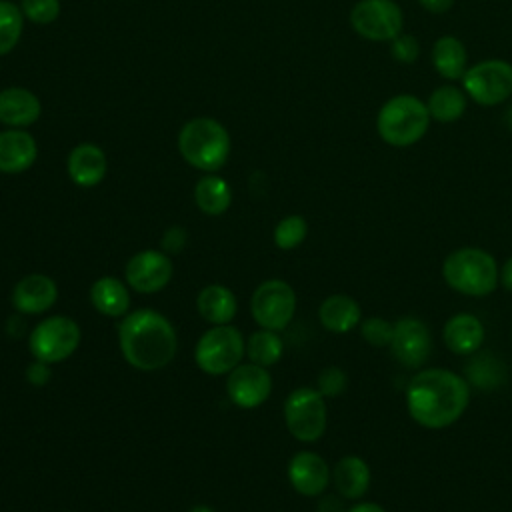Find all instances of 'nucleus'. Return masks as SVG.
Returning <instances> with one entry per match:
<instances>
[{
	"label": "nucleus",
	"mask_w": 512,
	"mask_h": 512,
	"mask_svg": "<svg viewBox=\"0 0 512 512\" xmlns=\"http://www.w3.org/2000/svg\"><path fill=\"white\" fill-rule=\"evenodd\" d=\"M346 512H386L380 504L376 502H366V500H360L356 504H352Z\"/></svg>",
	"instance_id": "nucleus-40"
},
{
	"label": "nucleus",
	"mask_w": 512,
	"mask_h": 512,
	"mask_svg": "<svg viewBox=\"0 0 512 512\" xmlns=\"http://www.w3.org/2000/svg\"><path fill=\"white\" fill-rule=\"evenodd\" d=\"M422 8H426L432 14H444L452 8L454 0H420Z\"/></svg>",
	"instance_id": "nucleus-37"
},
{
	"label": "nucleus",
	"mask_w": 512,
	"mask_h": 512,
	"mask_svg": "<svg viewBox=\"0 0 512 512\" xmlns=\"http://www.w3.org/2000/svg\"><path fill=\"white\" fill-rule=\"evenodd\" d=\"M246 356V340L242 332L230 324H218L208 328L196 342L194 360L196 366L210 374L222 376L242 364Z\"/></svg>",
	"instance_id": "nucleus-6"
},
{
	"label": "nucleus",
	"mask_w": 512,
	"mask_h": 512,
	"mask_svg": "<svg viewBox=\"0 0 512 512\" xmlns=\"http://www.w3.org/2000/svg\"><path fill=\"white\" fill-rule=\"evenodd\" d=\"M432 62L440 76L446 80H458L466 72L464 44L454 36H442L432 48Z\"/></svg>",
	"instance_id": "nucleus-26"
},
{
	"label": "nucleus",
	"mask_w": 512,
	"mask_h": 512,
	"mask_svg": "<svg viewBox=\"0 0 512 512\" xmlns=\"http://www.w3.org/2000/svg\"><path fill=\"white\" fill-rule=\"evenodd\" d=\"M288 480L298 494L314 498L326 492L332 480V470L320 454L302 450L288 462Z\"/></svg>",
	"instance_id": "nucleus-15"
},
{
	"label": "nucleus",
	"mask_w": 512,
	"mask_h": 512,
	"mask_svg": "<svg viewBox=\"0 0 512 512\" xmlns=\"http://www.w3.org/2000/svg\"><path fill=\"white\" fill-rule=\"evenodd\" d=\"M250 310L260 328L282 332L294 318L296 292L280 278L264 280L252 294Z\"/></svg>",
	"instance_id": "nucleus-9"
},
{
	"label": "nucleus",
	"mask_w": 512,
	"mask_h": 512,
	"mask_svg": "<svg viewBox=\"0 0 512 512\" xmlns=\"http://www.w3.org/2000/svg\"><path fill=\"white\" fill-rule=\"evenodd\" d=\"M428 122L430 114L426 104L410 94H400L380 108L376 128L386 144L404 148L424 136Z\"/></svg>",
	"instance_id": "nucleus-5"
},
{
	"label": "nucleus",
	"mask_w": 512,
	"mask_h": 512,
	"mask_svg": "<svg viewBox=\"0 0 512 512\" xmlns=\"http://www.w3.org/2000/svg\"><path fill=\"white\" fill-rule=\"evenodd\" d=\"M188 512H214L210 506H206V504H196V506H192Z\"/></svg>",
	"instance_id": "nucleus-41"
},
{
	"label": "nucleus",
	"mask_w": 512,
	"mask_h": 512,
	"mask_svg": "<svg viewBox=\"0 0 512 512\" xmlns=\"http://www.w3.org/2000/svg\"><path fill=\"white\" fill-rule=\"evenodd\" d=\"M162 248L166 254H174V252H180L186 244V230L180 228V226H172L164 232L162 236Z\"/></svg>",
	"instance_id": "nucleus-36"
},
{
	"label": "nucleus",
	"mask_w": 512,
	"mask_h": 512,
	"mask_svg": "<svg viewBox=\"0 0 512 512\" xmlns=\"http://www.w3.org/2000/svg\"><path fill=\"white\" fill-rule=\"evenodd\" d=\"M80 338L82 334L76 320L68 316H48L32 328L28 346L36 360L58 364L76 352Z\"/></svg>",
	"instance_id": "nucleus-8"
},
{
	"label": "nucleus",
	"mask_w": 512,
	"mask_h": 512,
	"mask_svg": "<svg viewBox=\"0 0 512 512\" xmlns=\"http://www.w3.org/2000/svg\"><path fill=\"white\" fill-rule=\"evenodd\" d=\"M226 392L232 404L238 408H258L268 400L272 392V376L268 368L260 364L242 362L232 372H228Z\"/></svg>",
	"instance_id": "nucleus-13"
},
{
	"label": "nucleus",
	"mask_w": 512,
	"mask_h": 512,
	"mask_svg": "<svg viewBox=\"0 0 512 512\" xmlns=\"http://www.w3.org/2000/svg\"><path fill=\"white\" fill-rule=\"evenodd\" d=\"M468 402V382L448 368L418 370L406 386V410L426 430H442L456 424Z\"/></svg>",
	"instance_id": "nucleus-1"
},
{
	"label": "nucleus",
	"mask_w": 512,
	"mask_h": 512,
	"mask_svg": "<svg viewBox=\"0 0 512 512\" xmlns=\"http://www.w3.org/2000/svg\"><path fill=\"white\" fill-rule=\"evenodd\" d=\"M24 24L22 10L8 0H0V56L8 54L20 40Z\"/></svg>",
	"instance_id": "nucleus-29"
},
{
	"label": "nucleus",
	"mask_w": 512,
	"mask_h": 512,
	"mask_svg": "<svg viewBox=\"0 0 512 512\" xmlns=\"http://www.w3.org/2000/svg\"><path fill=\"white\" fill-rule=\"evenodd\" d=\"M284 422L296 440L304 444L320 440L328 424L326 398L310 386L292 390L284 400Z\"/></svg>",
	"instance_id": "nucleus-7"
},
{
	"label": "nucleus",
	"mask_w": 512,
	"mask_h": 512,
	"mask_svg": "<svg viewBox=\"0 0 512 512\" xmlns=\"http://www.w3.org/2000/svg\"><path fill=\"white\" fill-rule=\"evenodd\" d=\"M388 348L400 366L410 370L424 366L432 354V334L428 324L416 316L398 318Z\"/></svg>",
	"instance_id": "nucleus-10"
},
{
	"label": "nucleus",
	"mask_w": 512,
	"mask_h": 512,
	"mask_svg": "<svg viewBox=\"0 0 512 512\" xmlns=\"http://www.w3.org/2000/svg\"><path fill=\"white\" fill-rule=\"evenodd\" d=\"M306 234H308V222L298 214H290L276 224L274 244L280 250H294L304 242Z\"/></svg>",
	"instance_id": "nucleus-30"
},
{
	"label": "nucleus",
	"mask_w": 512,
	"mask_h": 512,
	"mask_svg": "<svg viewBox=\"0 0 512 512\" xmlns=\"http://www.w3.org/2000/svg\"><path fill=\"white\" fill-rule=\"evenodd\" d=\"M106 168H108V162H106L104 150L90 142H82L74 146L66 160V170L70 180L82 188H92L100 184L106 176Z\"/></svg>",
	"instance_id": "nucleus-18"
},
{
	"label": "nucleus",
	"mask_w": 512,
	"mask_h": 512,
	"mask_svg": "<svg viewBox=\"0 0 512 512\" xmlns=\"http://www.w3.org/2000/svg\"><path fill=\"white\" fill-rule=\"evenodd\" d=\"M58 300V286L46 274H28L12 290V306L20 314H42Z\"/></svg>",
	"instance_id": "nucleus-16"
},
{
	"label": "nucleus",
	"mask_w": 512,
	"mask_h": 512,
	"mask_svg": "<svg viewBox=\"0 0 512 512\" xmlns=\"http://www.w3.org/2000/svg\"><path fill=\"white\" fill-rule=\"evenodd\" d=\"M360 336L364 338L366 344L374 346V348H388L390 340H392V330H394V322L380 318V316H370L364 318L360 324Z\"/></svg>",
	"instance_id": "nucleus-31"
},
{
	"label": "nucleus",
	"mask_w": 512,
	"mask_h": 512,
	"mask_svg": "<svg viewBox=\"0 0 512 512\" xmlns=\"http://www.w3.org/2000/svg\"><path fill=\"white\" fill-rule=\"evenodd\" d=\"M38 156L36 140L26 130L0 132V172L20 174L28 170Z\"/></svg>",
	"instance_id": "nucleus-20"
},
{
	"label": "nucleus",
	"mask_w": 512,
	"mask_h": 512,
	"mask_svg": "<svg viewBox=\"0 0 512 512\" xmlns=\"http://www.w3.org/2000/svg\"><path fill=\"white\" fill-rule=\"evenodd\" d=\"M500 284L506 290H512V256L506 258V262L500 266Z\"/></svg>",
	"instance_id": "nucleus-39"
},
{
	"label": "nucleus",
	"mask_w": 512,
	"mask_h": 512,
	"mask_svg": "<svg viewBox=\"0 0 512 512\" xmlns=\"http://www.w3.org/2000/svg\"><path fill=\"white\" fill-rule=\"evenodd\" d=\"M486 330L478 316L470 312L452 314L442 328L444 346L456 356H470L484 344Z\"/></svg>",
	"instance_id": "nucleus-17"
},
{
	"label": "nucleus",
	"mask_w": 512,
	"mask_h": 512,
	"mask_svg": "<svg viewBox=\"0 0 512 512\" xmlns=\"http://www.w3.org/2000/svg\"><path fill=\"white\" fill-rule=\"evenodd\" d=\"M20 10L34 24H50L60 14V0H22Z\"/></svg>",
	"instance_id": "nucleus-33"
},
{
	"label": "nucleus",
	"mask_w": 512,
	"mask_h": 512,
	"mask_svg": "<svg viewBox=\"0 0 512 512\" xmlns=\"http://www.w3.org/2000/svg\"><path fill=\"white\" fill-rule=\"evenodd\" d=\"M348 388V374L340 366H326L316 378V390L324 398H336Z\"/></svg>",
	"instance_id": "nucleus-32"
},
{
	"label": "nucleus",
	"mask_w": 512,
	"mask_h": 512,
	"mask_svg": "<svg viewBox=\"0 0 512 512\" xmlns=\"http://www.w3.org/2000/svg\"><path fill=\"white\" fill-rule=\"evenodd\" d=\"M420 48H418V42L414 36L410 34H398L392 42V56L394 60L402 62V64H410L416 60Z\"/></svg>",
	"instance_id": "nucleus-34"
},
{
	"label": "nucleus",
	"mask_w": 512,
	"mask_h": 512,
	"mask_svg": "<svg viewBox=\"0 0 512 512\" xmlns=\"http://www.w3.org/2000/svg\"><path fill=\"white\" fill-rule=\"evenodd\" d=\"M352 28L368 40H394L402 30V10L392 0H360L350 12Z\"/></svg>",
	"instance_id": "nucleus-12"
},
{
	"label": "nucleus",
	"mask_w": 512,
	"mask_h": 512,
	"mask_svg": "<svg viewBox=\"0 0 512 512\" xmlns=\"http://www.w3.org/2000/svg\"><path fill=\"white\" fill-rule=\"evenodd\" d=\"M318 320L324 330L332 334H346L362 322L360 304L348 294H330L318 308Z\"/></svg>",
	"instance_id": "nucleus-22"
},
{
	"label": "nucleus",
	"mask_w": 512,
	"mask_h": 512,
	"mask_svg": "<svg viewBox=\"0 0 512 512\" xmlns=\"http://www.w3.org/2000/svg\"><path fill=\"white\" fill-rule=\"evenodd\" d=\"M50 366H52V364L34 358V360L26 366V380H28L32 386H44V384H48V380H50V376H52Z\"/></svg>",
	"instance_id": "nucleus-35"
},
{
	"label": "nucleus",
	"mask_w": 512,
	"mask_h": 512,
	"mask_svg": "<svg viewBox=\"0 0 512 512\" xmlns=\"http://www.w3.org/2000/svg\"><path fill=\"white\" fill-rule=\"evenodd\" d=\"M196 308L198 314L210 322L212 326L218 324H230L232 318L236 316V296L230 288L222 284H210L200 290L196 298Z\"/></svg>",
	"instance_id": "nucleus-24"
},
{
	"label": "nucleus",
	"mask_w": 512,
	"mask_h": 512,
	"mask_svg": "<svg viewBox=\"0 0 512 512\" xmlns=\"http://www.w3.org/2000/svg\"><path fill=\"white\" fill-rule=\"evenodd\" d=\"M118 342L124 360L142 372L168 366L178 350V336L172 322L150 308H140L122 316Z\"/></svg>",
	"instance_id": "nucleus-2"
},
{
	"label": "nucleus",
	"mask_w": 512,
	"mask_h": 512,
	"mask_svg": "<svg viewBox=\"0 0 512 512\" xmlns=\"http://www.w3.org/2000/svg\"><path fill=\"white\" fill-rule=\"evenodd\" d=\"M464 90L478 104H498L512 94V66L504 60L480 62L464 72Z\"/></svg>",
	"instance_id": "nucleus-11"
},
{
	"label": "nucleus",
	"mask_w": 512,
	"mask_h": 512,
	"mask_svg": "<svg viewBox=\"0 0 512 512\" xmlns=\"http://www.w3.org/2000/svg\"><path fill=\"white\" fill-rule=\"evenodd\" d=\"M372 482L368 462L358 454L342 456L332 468V484L342 500H360Z\"/></svg>",
	"instance_id": "nucleus-19"
},
{
	"label": "nucleus",
	"mask_w": 512,
	"mask_h": 512,
	"mask_svg": "<svg viewBox=\"0 0 512 512\" xmlns=\"http://www.w3.org/2000/svg\"><path fill=\"white\" fill-rule=\"evenodd\" d=\"M92 306L110 318H122L130 310V292L116 276H100L90 286Z\"/></svg>",
	"instance_id": "nucleus-23"
},
{
	"label": "nucleus",
	"mask_w": 512,
	"mask_h": 512,
	"mask_svg": "<svg viewBox=\"0 0 512 512\" xmlns=\"http://www.w3.org/2000/svg\"><path fill=\"white\" fill-rule=\"evenodd\" d=\"M42 114L38 96L26 88H6L0 92V122L12 128H26Z\"/></svg>",
	"instance_id": "nucleus-21"
},
{
	"label": "nucleus",
	"mask_w": 512,
	"mask_h": 512,
	"mask_svg": "<svg viewBox=\"0 0 512 512\" xmlns=\"http://www.w3.org/2000/svg\"><path fill=\"white\" fill-rule=\"evenodd\" d=\"M178 150L190 166L216 172L230 156V134L214 118H194L182 126Z\"/></svg>",
	"instance_id": "nucleus-4"
},
{
	"label": "nucleus",
	"mask_w": 512,
	"mask_h": 512,
	"mask_svg": "<svg viewBox=\"0 0 512 512\" xmlns=\"http://www.w3.org/2000/svg\"><path fill=\"white\" fill-rule=\"evenodd\" d=\"M428 114L440 122H452L458 120L464 114L466 100L464 94L454 86H440L430 94V100L426 104Z\"/></svg>",
	"instance_id": "nucleus-28"
},
{
	"label": "nucleus",
	"mask_w": 512,
	"mask_h": 512,
	"mask_svg": "<svg viewBox=\"0 0 512 512\" xmlns=\"http://www.w3.org/2000/svg\"><path fill=\"white\" fill-rule=\"evenodd\" d=\"M282 352H284V342L276 330L260 328L252 332L246 342L248 360L264 368L276 364L282 358Z\"/></svg>",
	"instance_id": "nucleus-27"
},
{
	"label": "nucleus",
	"mask_w": 512,
	"mask_h": 512,
	"mask_svg": "<svg viewBox=\"0 0 512 512\" xmlns=\"http://www.w3.org/2000/svg\"><path fill=\"white\" fill-rule=\"evenodd\" d=\"M442 280L458 294L484 298L498 288L500 266L484 248L462 246L444 258Z\"/></svg>",
	"instance_id": "nucleus-3"
},
{
	"label": "nucleus",
	"mask_w": 512,
	"mask_h": 512,
	"mask_svg": "<svg viewBox=\"0 0 512 512\" xmlns=\"http://www.w3.org/2000/svg\"><path fill=\"white\" fill-rule=\"evenodd\" d=\"M194 202L204 214L220 216L230 208L232 190L224 178L208 174L196 182Z\"/></svg>",
	"instance_id": "nucleus-25"
},
{
	"label": "nucleus",
	"mask_w": 512,
	"mask_h": 512,
	"mask_svg": "<svg viewBox=\"0 0 512 512\" xmlns=\"http://www.w3.org/2000/svg\"><path fill=\"white\" fill-rule=\"evenodd\" d=\"M342 500L336 496H324L318 504V512H346L342 506Z\"/></svg>",
	"instance_id": "nucleus-38"
},
{
	"label": "nucleus",
	"mask_w": 512,
	"mask_h": 512,
	"mask_svg": "<svg viewBox=\"0 0 512 512\" xmlns=\"http://www.w3.org/2000/svg\"><path fill=\"white\" fill-rule=\"evenodd\" d=\"M124 278L128 286L136 292H158L168 286L172 278L170 256L160 250H140L126 262Z\"/></svg>",
	"instance_id": "nucleus-14"
}]
</instances>
